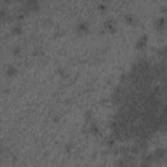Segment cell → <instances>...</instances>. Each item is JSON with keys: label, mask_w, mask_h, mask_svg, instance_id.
Returning a JSON list of instances; mask_svg holds the SVG:
<instances>
[{"label": "cell", "mask_w": 167, "mask_h": 167, "mask_svg": "<svg viewBox=\"0 0 167 167\" xmlns=\"http://www.w3.org/2000/svg\"><path fill=\"white\" fill-rule=\"evenodd\" d=\"M166 26H167V20L159 19V20H157V21H155V29H157V30L163 31L164 29H166Z\"/></svg>", "instance_id": "2"}, {"label": "cell", "mask_w": 167, "mask_h": 167, "mask_svg": "<svg viewBox=\"0 0 167 167\" xmlns=\"http://www.w3.org/2000/svg\"><path fill=\"white\" fill-rule=\"evenodd\" d=\"M13 54H15V55H19L20 54V47H16V48L13 50Z\"/></svg>", "instance_id": "12"}, {"label": "cell", "mask_w": 167, "mask_h": 167, "mask_svg": "<svg viewBox=\"0 0 167 167\" xmlns=\"http://www.w3.org/2000/svg\"><path fill=\"white\" fill-rule=\"evenodd\" d=\"M21 30H22V29H21V26H20V25H19V26H15V28L12 29V34L13 35H19L20 33H21Z\"/></svg>", "instance_id": "8"}, {"label": "cell", "mask_w": 167, "mask_h": 167, "mask_svg": "<svg viewBox=\"0 0 167 167\" xmlns=\"http://www.w3.org/2000/svg\"><path fill=\"white\" fill-rule=\"evenodd\" d=\"M159 54H161V55H163V56H167V47H164L163 50H161V52H159Z\"/></svg>", "instance_id": "11"}, {"label": "cell", "mask_w": 167, "mask_h": 167, "mask_svg": "<svg viewBox=\"0 0 167 167\" xmlns=\"http://www.w3.org/2000/svg\"><path fill=\"white\" fill-rule=\"evenodd\" d=\"M87 29H89V25H87L86 22H80V24L77 25V30L80 31V33H86Z\"/></svg>", "instance_id": "6"}, {"label": "cell", "mask_w": 167, "mask_h": 167, "mask_svg": "<svg viewBox=\"0 0 167 167\" xmlns=\"http://www.w3.org/2000/svg\"><path fill=\"white\" fill-rule=\"evenodd\" d=\"M125 22L127 24H131V25H135L137 22V20L133 17V16H125Z\"/></svg>", "instance_id": "7"}, {"label": "cell", "mask_w": 167, "mask_h": 167, "mask_svg": "<svg viewBox=\"0 0 167 167\" xmlns=\"http://www.w3.org/2000/svg\"><path fill=\"white\" fill-rule=\"evenodd\" d=\"M146 40H148V37H146V35H142V37L136 42V48L137 50H142L144 47L146 46Z\"/></svg>", "instance_id": "3"}, {"label": "cell", "mask_w": 167, "mask_h": 167, "mask_svg": "<svg viewBox=\"0 0 167 167\" xmlns=\"http://www.w3.org/2000/svg\"><path fill=\"white\" fill-rule=\"evenodd\" d=\"M166 153H167V148H166Z\"/></svg>", "instance_id": "13"}, {"label": "cell", "mask_w": 167, "mask_h": 167, "mask_svg": "<svg viewBox=\"0 0 167 167\" xmlns=\"http://www.w3.org/2000/svg\"><path fill=\"white\" fill-rule=\"evenodd\" d=\"M105 29L108 30L110 33H115V26H114V24H112V20L105 21Z\"/></svg>", "instance_id": "5"}, {"label": "cell", "mask_w": 167, "mask_h": 167, "mask_svg": "<svg viewBox=\"0 0 167 167\" xmlns=\"http://www.w3.org/2000/svg\"><path fill=\"white\" fill-rule=\"evenodd\" d=\"M90 131H91V133H98V127H97L95 124H91V127H90Z\"/></svg>", "instance_id": "10"}, {"label": "cell", "mask_w": 167, "mask_h": 167, "mask_svg": "<svg viewBox=\"0 0 167 167\" xmlns=\"http://www.w3.org/2000/svg\"><path fill=\"white\" fill-rule=\"evenodd\" d=\"M38 7H39L38 0H26V9L28 11H35L38 9Z\"/></svg>", "instance_id": "1"}, {"label": "cell", "mask_w": 167, "mask_h": 167, "mask_svg": "<svg viewBox=\"0 0 167 167\" xmlns=\"http://www.w3.org/2000/svg\"><path fill=\"white\" fill-rule=\"evenodd\" d=\"M7 73H8V76H13V74L16 73V69H15V67H8V69H7Z\"/></svg>", "instance_id": "9"}, {"label": "cell", "mask_w": 167, "mask_h": 167, "mask_svg": "<svg viewBox=\"0 0 167 167\" xmlns=\"http://www.w3.org/2000/svg\"><path fill=\"white\" fill-rule=\"evenodd\" d=\"M153 155H154L155 161H157V159H162V158H164V155H166V150H163V149H157Z\"/></svg>", "instance_id": "4"}]
</instances>
